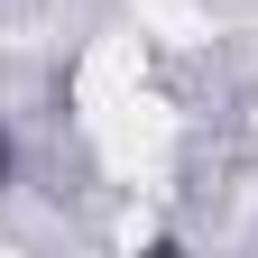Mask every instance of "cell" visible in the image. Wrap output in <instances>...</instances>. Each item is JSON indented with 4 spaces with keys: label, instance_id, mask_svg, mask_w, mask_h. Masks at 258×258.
<instances>
[{
    "label": "cell",
    "instance_id": "obj_1",
    "mask_svg": "<svg viewBox=\"0 0 258 258\" xmlns=\"http://www.w3.org/2000/svg\"><path fill=\"white\" fill-rule=\"evenodd\" d=\"M10 175H19V139L0 129V194H10Z\"/></svg>",
    "mask_w": 258,
    "mask_h": 258
}]
</instances>
